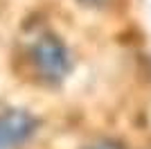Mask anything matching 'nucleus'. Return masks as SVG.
<instances>
[{"label":"nucleus","mask_w":151,"mask_h":149,"mask_svg":"<svg viewBox=\"0 0 151 149\" xmlns=\"http://www.w3.org/2000/svg\"><path fill=\"white\" fill-rule=\"evenodd\" d=\"M86 149H124V147L120 142H115V140H97V142H93Z\"/></svg>","instance_id":"7ed1b4c3"},{"label":"nucleus","mask_w":151,"mask_h":149,"mask_svg":"<svg viewBox=\"0 0 151 149\" xmlns=\"http://www.w3.org/2000/svg\"><path fill=\"white\" fill-rule=\"evenodd\" d=\"M83 7H93V9H99V7H106L111 0H79Z\"/></svg>","instance_id":"20e7f679"},{"label":"nucleus","mask_w":151,"mask_h":149,"mask_svg":"<svg viewBox=\"0 0 151 149\" xmlns=\"http://www.w3.org/2000/svg\"><path fill=\"white\" fill-rule=\"evenodd\" d=\"M36 129V120L27 111H7L0 115V149L25 142Z\"/></svg>","instance_id":"f03ea898"},{"label":"nucleus","mask_w":151,"mask_h":149,"mask_svg":"<svg viewBox=\"0 0 151 149\" xmlns=\"http://www.w3.org/2000/svg\"><path fill=\"white\" fill-rule=\"evenodd\" d=\"M32 63L41 79L50 84L63 81L72 68L70 52L57 34H43L36 38V43L32 45Z\"/></svg>","instance_id":"f257e3e1"}]
</instances>
